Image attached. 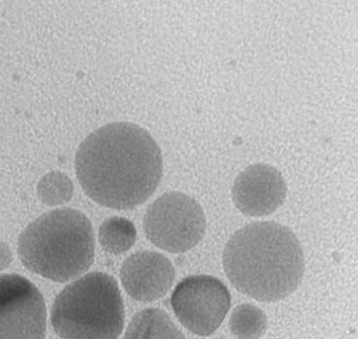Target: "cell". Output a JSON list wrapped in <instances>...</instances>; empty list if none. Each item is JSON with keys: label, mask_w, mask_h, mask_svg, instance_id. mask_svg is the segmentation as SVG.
<instances>
[{"label": "cell", "mask_w": 358, "mask_h": 339, "mask_svg": "<svg viewBox=\"0 0 358 339\" xmlns=\"http://www.w3.org/2000/svg\"><path fill=\"white\" fill-rule=\"evenodd\" d=\"M76 172L85 194L94 202L111 209H132L158 188L162 153L155 139L139 125L108 123L80 144Z\"/></svg>", "instance_id": "6da1fadb"}, {"label": "cell", "mask_w": 358, "mask_h": 339, "mask_svg": "<svg viewBox=\"0 0 358 339\" xmlns=\"http://www.w3.org/2000/svg\"><path fill=\"white\" fill-rule=\"evenodd\" d=\"M222 265L237 291L273 303L297 290L305 258L295 233L276 222H255L239 229L225 245Z\"/></svg>", "instance_id": "7a4b0ae2"}, {"label": "cell", "mask_w": 358, "mask_h": 339, "mask_svg": "<svg viewBox=\"0 0 358 339\" xmlns=\"http://www.w3.org/2000/svg\"><path fill=\"white\" fill-rule=\"evenodd\" d=\"M17 250L26 269L66 283L89 271L96 255V236L84 213L60 208L31 222L19 236Z\"/></svg>", "instance_id": "3957f363"}, {"label": "cell", "mask_w": 358, "mask_h": 339, "mask_svg": "<svg viewBox=\"0 0 358 339\" xmlns=\"http://www.w3.org/2000/svg\"><path fill=\"white\" fill-rule=\"evenodd\" d=\"M125 310L113 276L92 272L73 279L57 296L51 324L63 339H120Z\"/></svg>", "instance_id": "277c9868"}, {"label": "cell", "mask_w": 358, "mask_h": 339, "mask_svg": "<svg viewBox=\"0 0 358 339\" xmlns=\"http://www.w3.org/2000/svg\"><path fill=\"white\" fill-rule=\"evenodd\" d=\"M143 228L154 246L180 254L188 252L203 240L207 219L196 199L182 192L171 191L150 204L144 216Z\"/></svg>", "instance_id": "5b68a950"}, {"label": "cell", "mask_w": 358, "mask_h": 339, "mask_svg": "<svg viewBox=\"0 0 358 339\" xmlns=\"http://www.w3.org/2000/svg\"><path fill=\"white\" fill-rule=\"evenodd\" d=\"M229 289L217 277L191 276L177 284L171 305L182 326L199 336L215 333L231 308Z\"/></svg>", "instance_id": "8992f818"}, {"label": "cell", "mask_w": 358, "mask_h": 339, "mask_svg": "<svg viewBox=\"0 0 358 339\" xmlns=\"http://www.w3.org/2000/svg\"><path fill=\"white\" fill-rule=\"evenodd\" d=\"M47 308L42 293L17 274L0 275V339H45Z\"/></svg>", "instance_id": "52a82bcc"}, {"label": "cell", "mask_w": 358, "mask_h": 339, "mask_svg": "<svg viewBox=\"0 0 358 339\" xmlns=\"http://www.w3.org/2000/svg\"><path fill=\"white\" fill-rule=\"evenodd\" d=\"M287 191L286 180L276 167L255 163L237 175L232 186V199L243 214L262 217L283 205Z\"/></svg>", "instance_id": "ba28073f"}, {"label": "cell", "mask_w": 358, "mask_h": 339, "mask_svg": "<svg viewBox=\"0 0 358 339\" xmlns=\"http://www.w3.org/2000/svg\"><path fill=\"white\" fill-rule=\"evenodd\" d=\"M120 277L128 296L137 302L149 303L167 295L174 284L176 271L163 254L140 251L122 263Z\"/></svg>", "instance_id": "9c48e42d"}, {"label": "cell", "mask_w": 358, "mask_h": 339, "mask_svg": "<svg viewBox=\"0 0 358 339\" xmlns=\"http://www.w3.org/2000/svg\"><path fill=\"white\" fill-rule=\"evenodd\" d=\"M122 339H187L164 310L149 307L132 317Z\"/></svg>", "instance_id": "30bf717a"}, {"label": "cell", "mask_w": 358, "mask_h": 339, "mask_svg": "<svg viewBox=\"0 0 358 339\" xmlns=\"http://www.w3.org/2000/svg\"><path fill=\"white\" fill-rule=\"evenodd\" d=\"M136 239L134 224L127 218L113 216L104 220L99 227V245L110 255L127 253L134 246Z\"/></svg>", "instance_id": "8fae6325"}, {"label": "cell", "mask_w": 358, "mask_h": 339, "mask_svg": "<svg viewBox=\"0 0 358 339\" xmlns=\"http://www.w3.org/2000/svg\"><path fill=\"white\" fill-rule=\"evenodd\" d=\"M267 315L252 303L234 308L229 319V329L237 339H259L266 333Z\"/></svg>", "instance_id": "7c38bea8"}, {"label": "cell", "mask_w": 358, "mask_h": 339, "mask_svg": "<svg viewBox=\"0 0 358 339\" xmlns=\"http://www.w3.org/2000/svg\"><path fill=\"white\" fill-rule=\"evenodd\" d=\"M37 191L43 203L49 206H60L72 199L73 185L65 173L52 172L40 179Z\"/></svg>", "instance_id": "4fadbf2b"}, {"label": "cell", "mask_w": 358, "mask_h": 339, "mask_svg": "<svg viewBox=\"0 0 358 339\" xmlns=\"http://www.w3.org/2000/svg\"><path fill=\"white\" fill-rule=\"evenodd\" d=\"M13 259L10 247L4 242H0V272L7 269L13 262Z\"/></svg>", "instance_id": "5bb4252c"}]
</instances>
